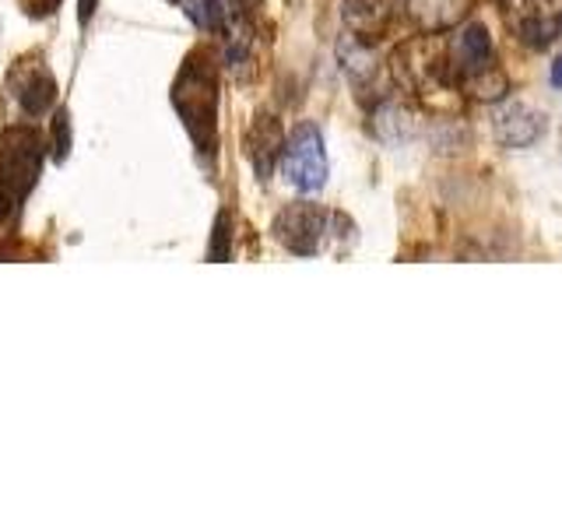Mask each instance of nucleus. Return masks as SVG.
I'll return each mask as SVG.
<instances>
[{
    "mask_svg": "<svg viewBox=\"0 0 562 527\" xmlns=\"http://www.w3.org/2000/svg\"><path fill=\"white\" fill-rule=\"evenodd\" d=\"M172 105L180 113L183 127L193 141V148L201 155H211L218 145L215 134V113H218V75L211 67V57L204 49L190 53L183 60L180 78L172 88Z\"/></svg>",
    "mask_w": 562,
    "mask_h": 527,
    "instance_id": "f257e3e1",
    "label": "nucleus"
},
{
    "mask_svg": "<svg viewBox=\"0 0 562 527\" xmlns=\"http://www.w3.org/2000/svg\"><path fill=\"white\" fill-rule=\"evenodd\" d=\"M391 78L418 99L461 92L450 67V43L443 32H422L391 53Z\"/></svg>",
    "mask_w": 562,
    "mask_h": 527,
    "instance_id": "f03ea898",
    "label": "nucleus"
},
{
    "mask_svg": "<svg viewBox=\"0 0 562 527\" xmlns=\"http://www.w3.org/2000/svg\"><path fill=\"white\" fill-rule=\"evenodd\" d=\"M447 43H450V67L457 88L479 102H499L509 88V78L496 60V49H492L485 25L468 22L457 29V35H447Z\"/></svg>",
    "mask_w": 562,
    "mask_h": 527,
    "instance_id": "7ed1b4c3",
    "label": "nucleus"
},
{
    "mask_svg": "<svg viewBox=\"0 0 562 527\" xmlns=\"http://www.w3.org/2000/svg\"><path fill=\"white\" fill-rule=\"evenodd\" d=\"M271 233L289 254L316 257V254L330 250V246L338 243V236L356 239V225H351L345 215H338V211H327L324 204L295 201L278 211Z\"/></svg>",
    "mask_w": 562,
    "mask_h": 527,
    "instance_id": "20e7f679",
    "label": "nucleus"
},
{
    "mask_svg": "<svg viewBox=\"0 0 562 527\" xmlns=\"http://www.w3.org/2000/svg\"><path fill=\"white\" fill-rule=\"evenodd\" d=\"M46 141L35 127H11L0 137V222H8L40 180Z\"/></svg>",
    "mask_w": 562,
    "mask_h": 527,
    "instance_id": "39448f33",
    "label": "nucleus"
},
{
    "mask_svg": "<svg viewBox=\"0 0 562 527\" xmlns=\"http://www.w3.org/2000/svg\"><path fill=\"white\" fill-rule=\"evenodd\" d=\"M281 169H285V180L299 193H316L327 183V148H324V134L316 123H299L292 137L281 148Z\"/></svg>",
    "mask_w": 562,
    "mask_h": 527,
    "instance_id": "423d86ee",
    "label": "nucleus"
},
{
    "mask_svg": "<svg viewBox=\"0 0 562 527\" xmlns=\"http://www.w3.org/2000/svg\"><path fill=\"white\" fill-rule=\"evenodd\" d=\"M506 29L517 43L544 49L562 35V0H499Z\"/></svg>",
    "mask_w": 562,
    "mask_h": 527,
    "instance_id": "0eeeda50",
    "label": "nucleus"
},
{
    "mask_svg": "<svg viewBox=\"0 0 562 527\" xmlns=\"http://www.w3.org/2000/svg\"><path fill=\"white\" fill-rule=\"evenodd\" d=\"M492 134L506 148H527L544 134V113L524 102H506L492 116Z\"/></svg>",
    "mask_w": 562,
    "mask_h": 527,
    "instance_id": "6e6552de",
    "label": "nucleus"
},
{
    "mask_svg": "<svg viewBox=\"0 0 562 527\" xmlns=\"http://www.w3.org/2000/svg\"><path fill=\"white\" fill-rule=\"evenodd\" d=\"M246 158H250V166L257 172L260 183H268V176L274 172V162L281 158V148H285V134H281V123L271 116V113H257L250 131H246Z\"/></svg>",
    "mask_w": 562,
    "mask_h": 527,
    "instance_id": "1a4fd4ad",
    "label": "nucleus"
},
{
    "mask_svg": "<svg viewBox=\"0 0 562 527\" xmlns=\"http://www.w3.org/2000/svg\"><path fill=\"white\" fill-rule=\"evenodd\" d=\"M397 14V0H341V22L351 35L376 43L391 29Z\"/></svg>",
    "mask_w": 562,
    "mask_h": 527,
    "instance_id": "9d476101",
    "label": "nucleus"
},
{
    "mask_svg": "<svg viewBox=\"0 0 562 527\" xmlns=\"http://www.w3.org/2000/svg\"><path fill=\"white\" fill-rule=\"evenodd\" d=\"M404 11L418 32H450L468 18L471 0H404Z\"/></svg>",
    "mask_w": 562,
    "mask_h": 527,
    "instance_id": "9b49d317",
    "label": "nucleus"
},
{
    "mask_svg": "<svg viewBox=\"0 0 562 527\" xmlns=\"http://www.w3.org/2000/svg\"><path fill=\"white\" fill-rule=\"evenodd\" d=\"M14 99L29 116H40V113L49 110L53 99H57V81H53V75L46 67H32V70H25L22 78H18Z\"/></svg>",
    "mask_w": 562,
    "mask_h": 527,
    "instance_id": "f8f14e48",
    "label": "nucleus"
},
{
    "mask_svg": "<svg viewBox=\"0 0 562 527\" xmlns=\"http://www.w3.org/2000/svg\"><path fill=\"white\" fill-rule=\"evenodd\" d=\"M338 57H341V67L348 70V78L356 85H369L376 75H380V57L369 40H359V35H345L341 46H338Z\"/></svg>",
    "mask_w": 562,
    "mask_h": 527,
    "instance_id": "ddd939ff",
    "label": "nucleus"
},
{
    "mask_svg": "<svg viewBox=\"0 0 562 527\" xmlns=\"http://www.w3.org/2000/svg\"><path fill=\"white\" fill-rule=\"evenodd\" d=\"M183 14L201 32H225L228 25V0H183Z\"/></svg>",
    "mask_w": 562,
    "mask_h": 527,
    "instance_id": "4468645a",
    "label": "nucleus"
},
{
    "mask_svg": "<svg viewBox=\"0 0 562 527\" xmlns=\"http://www.w3.org/2000/svg\"><path fill=\"white\" fill-rule=\"evenodd\" d=\"M211 260H225L228 257V215H218L215 222V236H211V250H207Z\"/></svg>",
    "mask_w": 562,
    "mask_h": 527,
    "instance_id": "2eb2a0df",
    "label": "nucleus"
},
{
    "mask_svg": "<svg viewBox=\"0 0 562 527\" xmlns=\"http://www.w3.org/2000/svg\"><path fill=\"white\" fill-rule=\"evenodd\" d=\"M57 4H60V0H25L29 14H35V18H43V14H53V11H57Z\"/></svg>",
    "mask_w": 562,
    "mask_h": 527,
    "instance_id": "dca6fc26",
    "label": "nucleus"
},
{
    "mask_svg": "<svg viewBox=\"0 0 562 527\" xmlns=\"http://www.w3.org/2000/svg\"><path fill=\"white\" fill-rule=\"evenodd\" d=\"M67 152V113H57V158Z\"/></svg>",
    "mask_w": 562,
    "mask_h": 527,
    "instance_id": "f3484780",
    "label": "nucleus"
},
{
    "mask_svg": "<svg viewBox=\"0 0 562 527\" xmlns=\"http://www.w3.org/2000/svg\"><path fill=\"white\" fill-rule=\"evenodd\" d=\"M260 8V0H228V11H236L239 18L243 14H254Z\"/></svg>",
    "mask_w": 562,
    "mask_h": 527,
    "instance_id": "a211bd4d",
    "label": "nucleus"
},
{
    "mask_svg": "<svg viewBox=\"0 0 562 527\" xmlns=\"http://www.w3.org/2000/svg\"><path fill=\"white\" fill-rule=\"evenodd\" d=\"M95 11V0H78V14H81V22H88Z\"/></svg>",
    "mask_w": 562,
    "mask_h": 527,
    "instance_id": "6ab92c4d",
    "label": "nucleus"
},
{
    "mask_svg": "<svg viewBox=\"0 0 562 527\" xmlns=\"http://www.w3.org/2000/svg\"><path fill=\"white\" fill-rule=\"evenodd\" d=\"M552 85H559V88H562V53H559L555 64H552Z\"/></svg>",
    "mask_w": 562,
    "mask_h": 527,
    "instance_id": "aec40b11",
    "label": "nucleus"
},
{
    "mask_svg": "<svg viewBox=\"0 0 562 527\" xmlns=\"http://www.w3.org/2000/svg\"><path fill=\"white\" fill-rule=\"evenodd\" d=\"M169 4H180V0H169Z\"/></svg>",
    "mask_w": 562,
    "mask_h": 527,
    "instance_id": "412c9836",
    "label": "nucleus"
}]
</instances>
